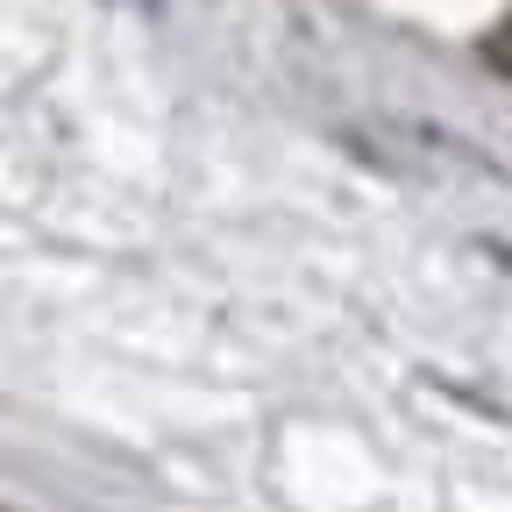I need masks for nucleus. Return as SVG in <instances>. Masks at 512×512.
Here are the masks:
<instances>
[{"instance_id":"f257e3e1","label":"nucleus","mask_w":512,"mask_h":512,"mask_svg":"<svg viewBox=\"0 0 512 512\" xmlns=\"http://www.w3.org/2000/svg\"><path fill=\"white\" fill-rule=\"evenodd\" d=\"M484 64H491L498 79H512V15H505V22L484 36Z\"/></svg>"}]
</instances>
